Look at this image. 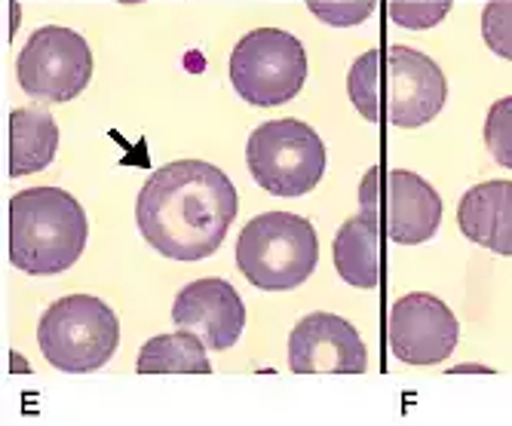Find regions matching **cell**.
Masks as SVG:
<instances>
[{
    "label": "cell",
    "mask_w": 512,
    "mask_h": 426,
    "mask_svg": "<svg viewBox=\"0 0 512 426\" xmlns=\"http://www.w3.org/2000/svg\"><path fill=\"white\" fill-rule=\"evenodd\" d=\"M234 181L206 160H175L142 184L135 224L163 258L203 261L221 249L237 221Z\"/></svg>",
    "instance_id": "1"
},
{
    "label": "cell",
    "mask_w": 512,
    "mask_h": 426,
    "mask_svg": "<svg viewBox=\"0 0 512 426\" xmlns=\"http://www.w3.org/2000/svg\"><path fill=\"white\" fill-rule=\"evenodd\" d=\"M347 96L368 123L417 129L445 108L448 80L430 56L396 43L368 50L350 65Z\"/></svg>",
    "instance_id": "2"
},
{
    "label": "cell",
    "mask_w": 512,
    "mask_h": 426,
    "mask_svg": "<svg viewBox=\"0 0 512 426\" xmlns=\"http://www.w3.org/2000/svg\"><path fill=\"white\" fill-rule=\"evenodd\" d=\"M89 221L62 187H31L10 200V261L28 276H56L86 249Z\"/></svg>",
    "instance_id": "3"
},
{
    "label": "cell",
    "mask_w": 512,
    "mask_h": 426,
    "mask_svg": "<svg viewBox=\"0 0 512 426\" xmlns=\"http://www.w3.org/2000/svg\"><path fill=\"white\" fill-rule=\"evenodd\" d=\"M319 261V240L307 218L264 212L237 240V267L261 292H292L310 279Z\"/></svg>",
    "instance_id": "4"
},
{
    "label": "cell",
    "mask_w": 512,
    "mask_h": 426,
    "mask_svg": "<svg viewBox=\"0 0 512 426\" xmlns=\"http://www.w3.org/2000/svg\"><path fill=\"white\" fill-rule=\"evenodd\" d=\"M43 359L65 374H89L111 362L120 344L117 313L96 295H68L46 307L37 325Z\"/></svg>",
    "instance_id": "5"
},
{
    "label": "cell",
    "mask_w": 512,
    "mask_h": 426,
    "mask_svg": "<svg viewBox=\"0 0 512 426\" xmlns=\"http://www.w3.org/2000/svg\"><path fill=\"white\" fill-rule=\"evenodd\" d=\"M246 166L258 187L273 197H304L322 181L329 154L313 126L283 117L261 123L246 141Z\"/></svg>",
    "instance_id": "6"
},
{
    "label": "cell",
    "mask_w": 512,
    "mask_h": 426,
    "mask_svg": "<svg viewBox=\"0 0 512 426\" xmlns=\"http://www.w3.org/2000/svg\"><path fill=\"white\" fill-rule=\"evenodd\" d=\"M237 96L255 108L292 102L307 80L304 43L283 28H255L240 37L227 62Z\"/></svg>",
    "instance_id": "7"
},
{
    "label": "cell",
    "mask_w": 512,
    "mask_h": 426,
    "mask_svg": "<svg viewBox=\"0 0 512 426\" xmlns=\"http://www.w3.org/2000/svg\"><path fill=\"white\" fill-rule=\"evenodd\" d=\"M359 212L375 221L387 240L421 246L439 230L442 197L430 181L408 169L371 166L359 184Z\"/></svg>",
    "instance_id": "8"
},
{
    "label": "cell",
    "mask_w": 512,
    "mask_h": 426,
    "mask_svg": "<svg viewBox=\"0 0 512 426\" xmlns=\"http://www.w3.org/2000/svg\"><path fill=\"white\" fill-rule=\"evenodd\" d=\"M16 77L31 99L71 102L89 86L92 50L80 31L65 25H43L22 46Z\"/></svg>",
    "instance_id": "9"
},
{
    "label": "cell",
    "mask_w": 512,
    "mask_h": 426,
    "mask_svg": "<svg viewBox=\"0 0 512 426\" xmlns=\"http://www.w3.org/2000/svg\"><path fill=\"white\" fill-rule=\"evenodd\" d=\"M384 335L399 362L424 368L439 365L454 353L460 325L445 301L427 292H411L390 307Z\"/></svg>",
    "instance_id": "10"
},
{
    "label": "cell",
    "mask_w": 512,
    "mask_h": 426,
    "mask_svg": "<svg viewBox=\"0 0 512 426\" xmlns=\"http://www.w3.org/2000/svg\"><path fill=\"white\" fill-rule=\"evenodd\" d=\"M368 365L359 331L335 313H310L289 335L295 374H362Z\"/></svg>",
    "instance_id": "11"
},
{
    "label": "cell",
    "mask_w": 512,
    "mask_h": 426,
    "mask_svg": "<svg viewBox=\"0 0 512 426\" xmlns=\"http://www.w3.org/2000/svg\"><path fill=\"white\" fill-rule=\"evenodd\" d=\"M172 322L197 331L209 350H230L246 328V304L227 279H197L178 292Z\"/></svg>",
    "instance_id": "12"
},
{
    "label": "cell",
    "mask_w": 512,
    "mask_h": 426,
    "mask_svg": "<svg viewBox=\"0 0 512 426\" xmlns=\"http://www.w3.org/2000/svg\"><path fill=\"white\" fill-rule=\"evenodd\" d=\"M457 224L470 243L512 258V181H482L457 203Z\"/></svg>",
    "instance_id": "13"
},
{
    "label": "cell",
    "mask_w": 512,
    "mask_h": 426,
    "mask_svg": "<svg viewBox=\"0 0 512 426\" xmlns=\"http://www.w3.org/2000/svg\"><path fill=\"white\" fill-rule=\"evenodd\" d=\"M381 227L368 215H353L341 224L335 236V270L353 289H378L381 286V267H384V246H381Z\"/></svg>",
    "instance_id": "14"
},
{
    "label": "cell",
    "mask_w": 512,
    "mask_h": 426,
    "mask_svg": "<svg viewBox=\"0 0 512 426\" xmlns=\"http://www.w3.org/2000/svg\"><path fill=\"white\" fill-rule=\"evenodd\" d=\"M59 126L46 111L16 108L10 114V175H34L56 160Z\"/></svg>",
    "instance_id": "15"
},
{
    "label": "cell",
    "mask_w": 512,
    "mask_h": 426,
    "mask_svg": "<svg viewBox=\"0 0 512 426\" xmlns=\"http://www.w3.org/2000/svg\"><path fill=\"white\" fill-rule=\"evenodd\" d=\"M206 344L197 331L178 328L172 335L151 338L135 359V368L142 374H209Z\"/></svg>",
    "instance_id": "16"
},
{
    "label": "cell",
    "mask_w": 512,
    "mask_h": 426,
    "mask_svg": "<svg viewBox=\"0 0 512 426\" xmlns=\"http://www.w3.org/2000/svg\"><path fill=\"white\" fill-rule=\"evenodd\" d=\"M448 13L451 0H390L387 4V16L408 31L436 28Z\"/></svg>",
    "instance_id": "17"
},
{
    "label": "cell",
    "mask_w": 512,
    "mask_h": 426,
    "mask_svg": "<svg viewBox=\"0 0 512 426\" xmlns=\"http://www.w3.org/2000/svg\"><path fill=\"white\" fill-rule=\"evenodd\" d=\"M485 148L503 166L512 169V96L497 99L485 117Z\"/></svg>",
    "instance_id": "18"
},
{
    "label": "cell",
    "mask_w": 512,
    "mask_h": 426,
    "mask_svg": "<svg viewBox=\"0 0 512 426\" xmlns=\"http://www.w3.org/2000/svg\"><path fill=\"white\" fill-rule=\"evenodd\" d=\"M482 40L494 56L512 62V0H491V4H485Z\"/></svg>",
    "instance_id": "19"
},
{
    "label": "cell",
    "mask_w": 512,
    "mask_h": 426,
    "mask_svg": "<svg viewBox=\"0 0 512 426\" xmlns=\"http://www.w3.org/2000/svg\"><path fill=\"white\" fill-rule=\"evenodd\" d=\"M307 10L325 25L353 28V25H362L371 16V10H375V0H307Z\"/></svg>",
    "instance_id": "20"
},
{
    "label": "cell",
    "mask_w": 512,
    "mask_h": 426,
    "mask_svg": "<svg viewBox=\"0 0 512 426\" xmlns=\"http://www.w3.org/2000/svg\"><path fill=\"white\" fill-rule=\"evenodd\" d=\"M451 374H491V368L488 365H457V368H448Z\"/></svg>",
    "instance_id": "21"
},
{
    "label": "cell",
    "mask_w": 512,
    "mask_h": 426,
    "mask_svg": "<svg viewBox=\"0 0 512 426\" xmlns=\"http://www.w3.org/2000/svg\"><path fill=\"white\" fill-rule=\"evenodd\" d=\"M13 365H16V371H28V365H25V362H22L19 356H13Z\"/></svg>",
    "instance_id": "22"
}]
</instances>
